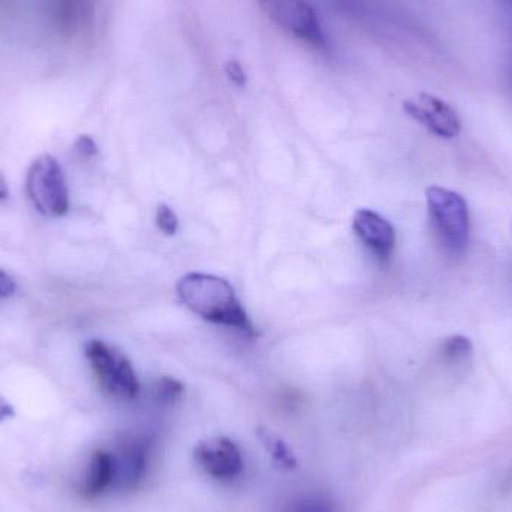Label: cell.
Returning <instances> with one entry per match:
<instances>
[{"mask_svg":"<svg viewBox=\"0 0 512 512\" xmlns=\"http://www.w3.org/2000/svg\"><path fill=\"white\" fill-rule=\"evenodd\" d=\"M180 300L201 318L213 324L234 328L248 337L255 336V328L237 298L233 286L206 273H188L177 283Z\"/></svg>","mask_w":512,"mask_h":512,"instance_id":"cell-1","label":"cell"},{"mask_svg":"<svg viewBox=\"0 0 512 512\" xmlns=\"http://www.w3.org/2000/svg\"><path fill=\"white\" fill-rule=\"evenodd\" d=\"M430 222L439 242L450 255H463L471 236V215L468 203L459 192L441 186L426 191Z\"/></svg>","mask_w":512,"mask_h":512,"instance_id":"cell-2","label":"cell"},{"mask_svg":"<svg viewBox=\"0 0 512 512\" xmlns=\"http://www.w3.org/2000/svg\"><path fill=\"white\" fill-rule=\"evenodd\" d=\"M26 191L35 209L50 218L65 216L69 210V192L59 162L50 155L33 161L27 171Z\"/></svg>","mask_w":512,"mask_h":512,"instance_id":"cell-3","label":"cell"},{"mask_svg":"<svg viewBox=\"0 0 512 512\" xmlns=\"http://www.w3.org/2000/svg\"><path fill=\"white\" fill-rule=\"evenodd\" d=\"M86 358L101 387L111 396L132 400L140 393V382L131 361L101 340L86 345Z\"/></svg>","mask_w":512,"mask_h":512,"instance_id":"cell-4","label":"cell"},{"mask_svg":"<svg viewBox=\"0 0 512 512\" xmlns=\"http://www.w3.org/2000/svg\"><path fill=\"white\" fill-rule=\"evenodd\" d=\"M259 8L283 32L315 50L327 47L318 14L307 0H258Z\"/></svg>","mask_w":512,"mask_h":512,"instance_id":"cell-5","label":"cell"},{"mask_svg":"<svg viewBox=\"0 0 512 512\" xmlns=\"http://www.w3.org/2000/svg\"><path fill=\"white\" fill-rule=\"evenodd\" d=\"M403 110L427 131L444 140H453L462 132V120L457 111L439 96L418 93L403 102Z\"/></svg>","mask_w":512,"mask_h":512,"instance_id":"cell-6","label":"cell"},{"mask_svg":"<svg viewBox=\"0 0 512 512\" xmlns=\"http://www.w3.org/2000/svg\"><path fill=\"white\" fill-rule=\"evenodd\" d=\"M195 459L201 468L218 478L230 480L242 472L243 460L239 448L227 438H216L212 441L201 442L195 448Z\"/></svg>","mask_w":512,"mask_h":512,"instance_id":"cell-7","label":"cell"},{"mask_svg":"<svg viewBox=\"0 0 512 512\" xmlns=\"http://www.w3.org/2000/svg\"><path fill=\"white\" fill-rule=\"evenodd\" d=\"M352 228L358 239L373 252L376 258L387 261L396 248V230L390 221L369 209L355 212Z\"/></svg>","mask_w":512,"mask_h":512,"instance_id":"cell-8","label":"cell"},{"mask_svg":"<svg viewBox=\"0 0 512 512\" xmlns=\"http://www.w3.org/2000/svg\"><path fill=\"white\" fill-rule=\"evenodd\" d=\"M146 447L140 442H128L113 459L114 480L120 487L134 489L146 474ZM113 480V481H114Z\"/></svg>","mask_w":512,"mask_h":512,"instance_id":"cell-9","label":"cell"},{"mask_svg":"<svg viewBox=\"0 0 512 512\" xmlns=\"http://www.w3.org/2000/svg\"><path fill=\"white\" fill-rule=\"evenodd\" d=\"M89 11V0H51V20L63 35H74Z\"/></svg>","mask_w":512,"mask_h":512,"instance_id":"cell-10","label":"cell"},{"mask_svg":"<svg viewBox=\"0 0 512 512\" xmlns=\"http://www.w3.org/2000/svg\"><path fill=\"white\" fill-rule=\"evenodd\" d=\"M113 480V457L105 451H95L90 460L89 474H87V480L83 486V495L86 498H96L105 492Z\"/></svg>","mask_w":512,"mask_h":512,"instance_id":"cell-11","label":"cell"},{"mask_svg":"<svg viewBox=\"0 0 512 512\" xmlns=\"http://www.w3.org/2000/svg\"><path fill=\"white\" fill-rule=\"evenodd\" d=\"M256 435H258L259 441L262 442L265 450L271 454V457H273L280 466L289 469V471H295V469L298 468L297 459H295L294 454L291 453V450L286 447L285 442H283L279 436L274 435L271 430L265 429V427H258Z\"/></svg>","mask_w":512,"mask_h":512,"instance_id":"cell-12","label":"cell"},{"mask_svg":"<svg viewBox=\"0 0 512 512\" xmlns=\"http://www.w3.org/2000/svg\"><path fill=\"white\" fill-rule=\"evenodd\" d=\"M442 357L451 363H460L468 360L474 354V345L469 337L456 334V336L447 337L441 346Z\"/></svg>","mask_w":512,"mask_h":512,"instance_id":"cell-13","label":"cell"},{"mask_svg":"<svg viewBox=\"0 0 512 512\" xmlns=\"http://www.w3.org/2000/svg\"><path fill=\"white\" fill-rule=\"evenodd\" d=\"M156 224L165 236H174L179 231V218L167 204H161L156 210Z\"/></svg>","mask_w":512,"mask_h":512,"instance_id":"cell-14","label":"cell"},{"mask_svg":"<svg viewBox=\"0 0 512 512\" xmlns=\"http://www.w3.org/2000/svg\"><path fill=\"white\" fill-rule=\"evenodd\" d=\"M156 394H158L159 402L170 403L176 402L182 397L183 385L179 381L173 378H162L158 382V388H156Z\"/></svg>","mask_w":512,"mask_h":512,"instance_id":"cell-15","label":"cell"},{"mask_svg":"<svg viewBox=\"0 0 512 512\" xmlns=\"http://www.w3.org/2000/svg\"><path fill=\"white\" fill-rule=\"evenodd\" d=\"M225 75H227L230 83H233L236 87H245L248 84V74H246L245 68L242 63L236 59L227 60L224 63Z\"/></svg>","mask_w":512,"mask_h":512,"instance_id":"cell-16","label":"cell"},{"mask_svg":"<svg viewBox=\"0 0 512 512\" xmlns=\"http://www.w3.org/2000/svg\"><path fill=\"white\" fill-rule=\"evenodd\" d=\"M291 512H333V507L328 502L312 499V501L298 502L292 507Z\"/></svg>","mask_w":512,"mask_h":512,"instance_id":"cell-17","label":"cell"},{"mask_svg":"<svg viewBox=\"0 0 512 512\" xmlns=\"http://www.w3.org/2000/svg\"><path fill=\"white\" fill-rule=\"evenodd\" d=\"M75 150L81 158H93L98 153V146L95 141L90 137H80V140L75 144Z\"/></svg>","mask_w":512,"mask_h":512,"instance_id":"cell-18","label":"cell"},{"mask_svg":"<svg viewBox=\"0 0 512 512\" xmlns=\"http://www.w3.org/2000/svg\"><path fill=\"white\" fill-rule=\"evenodd\" d=\"M17 283L6 271L0 270V298H8L14 294Z\"/></svg>","mask_w":512,"mask_h":512,"instance_id":"cell-19","label":"cell"},{"mask_svg":"<svg viewBox=\"0 0 512 512\" xmlns=\"http://www.w3.org/2000/svg\"><path fill=\"white\" fill-rule=\"evenodd\" d=\"M12 415H14V409H12V406L9 405L6 400H3L2 397H0V423L8 420Z\"/></svg>","mask_w":512,"mask_h":512,"instance_id":"cell-20","label":"cell"},{"mask_svg":"<svg viewBox=\"0 0 512 512\" xmlns=\"http://www.w3.org/2000/svg\"><path fill=\"white\" fill-rule=\"evenodd\" d=\"M9 197V189L8 183H6L5 176L0 173V201L8 200Z\"/></svg>","mask_w":512,"mask_h":512,"instance_id":"cell-21","label":"cell"},{"mask_svg":"<svg viewBox=\"0 0 512 512\" xmlns=\"http://www.w3.org/2000/svg\"><path fill=\"white\" fill-rule=\"evenodd\" d=\"M505 5H507V8L510 9V12L512 14V0H504Z\"/></svg>","mask_w":512,"mask_h":512,"instance_id":"cell-22","label":"cell"}]
</instances>
